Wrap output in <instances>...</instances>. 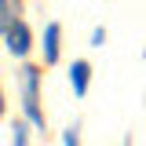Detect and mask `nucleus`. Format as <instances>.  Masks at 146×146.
<instances>
[{
	"instance_id": "nucleus-1",
	"label": "nucleus",
	"mask_w": 146,
	"mask_h": 146,
	"mask_svg": "<svg viewBox=\"0 0 146 146\" xmlns=\"http://www.w3.org/2000/svg\"><path fill=\"white\" fill-rule=\"evenodd\" d=\"M40 84H44V70L36 62H22V70H18V95H22V113H26V124L29 128H44Z\"/></svg>"
},
{
	"instance_id": "nucleus-2",
	"label": "nucleus",
	"mask_w": 146,
	"mask_h": 146,
	"mask_svg": "<svg viewBox=\"0 0 146 146\" xmlns=\"http://www.w3.org/2000/svg\"><path fill=\"white\" fill-rule=\"evenodd\" d=\"M4 48H7L11 58H29V51H33V29H29L26 18H18L15 26L4 33Z\"/></svg>"
},
{
	"instance_id": "nucleus-3",
	"label": "nucleus",
	"mask_w": 146,
	"mask_h": 146,
	"mask_svg": "<svg viewBox=\"0 0 146 146\" xmlns=\"http://www.w3.org/2000/svg\"><path fill=\"white\" fill-rule=\"evenodd\" d=\"M40 51H44V66H55V62L62 58V26H58V22H48V26H44V44H40Z\"/></svg>"
},
{
	"instance_id": "nucleus-4",
	"label": "nucleus",
	"mask_w": 146,
	"mask_h": 146,
	"mask_svg": "<svg viewBox=\"0 0 146 146\" xmlns=\"http://www.w3.org/2000/svg\"><path fill=\"white\" fill-rule=\"evenodd\" d=\"M70 88H73L77 99L88 95V88H91V62L88 58H73L70 62Z\"/></svg>"
},
{
	"instance_id": "nucleus-5",
	"label": "nucleus",
	"mask_w": 146,
	"mask_h": 146,
	"mask_svg": "<svg viewBox=\"0 0 146 146\" xmlns=\"http://www.w3.org/2000/svg\"><path fill=\"white\" fill-rule=\"evenodd\" d=\"M18 18H22V4H15V0H0V36L7 33Z\"/></svg>"
},
{
	"instance_id": "nucleus-6",
	"label": "nucleus",
	"mask_w": 146,
	"mask_h": 146,
	"mask_svg": "<svg viewBox=\"0 0 146 146\" xmlns=\"http://www.w3.org/2000/svg\"><path fill=\"white\" fill-rule=\"evenodd\" d=\"M11 146H29V124L26 121H18L11 128Z\"/></svg>"
},
{
	"instance_id": "nucleus-7",
	"label": "nucleus",
	"mask_w": 146,
	"mask_h": 146,
	"mask_svg": "<svg viewBox=\"0 0 146 146\" xmlns=\"http://www.w3.org/2000/svg\"><path fill=\"white\" fill-rule=\"evenodd\" d=\"M62 146H80V131H77V124L62 131Z\"/></svg>"
},
{
	"instance_id": "nucleus-8",
	"label": "nucleus",
	"mask_w": 146,
	"mask_h": 146,
	"mask_svg": "<svg viewBox=\"0 0 146 146\" xmlns=\"http://www.w3.org/2000/svg\"><path fill=\"white\" fill-rule=\"evenodd\" d=\"M102 44H106V29L95 26V29H91V48H102Z\"/></svg>"
},
{
	"instance_id": "nucleus-9",
	"label": "nucleus",
	"mask_w": 146,
	"mask_h": 146,
	"mask_svg": "<svg viewBox=\"0 0 146 146\" xmlns=\"http://www.w3.org/2000/svg\"><path fill=\"white\" fill-rule=\"evenodd\" d=\"M7 113V99H4V88H0V117Z\"/></svg>"
}]
</instances>
